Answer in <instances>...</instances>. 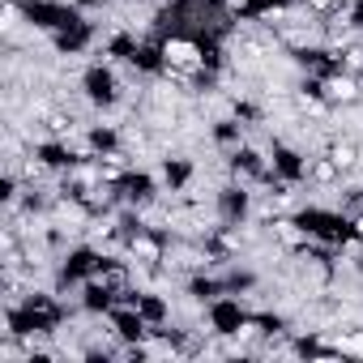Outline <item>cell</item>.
<instances>
[{
    "label": "cell",
    "instance_id": "obj_3",
    "mask_svg": "<svg viewBox=\"0 0 363 363\" xmlns=\"http://www.w3.org/2000/svg\"><path fill=\"white\" fill-rule=\"evenodd\" d=\"M90 99H111V77L107 73H90Z\"/></svg>",
    "mask_w": 363,
    "mask_h": 363
},
{
    "label": "cell",
    "instance_id": "obj_4",
    "mask_svg": "<svg viewBox=\"0 0 363 363\" xmlns=\"http://www.w3.org/2000/svg\"><path fill=\"white\" fill-rule=\"evenodd\" d=\"M333 167H354V145H333Z\"/></svg>",
    "mask_w": 363,
    "mask_h": 363
},
{
    "label": "cell",
    "instance_id": "obj_1",
    "mask_svg": "<svg viewBox=\"0 0 363 363\" xmlns=\"http://www.w3.org/2000/svg\"><path fill=\"white\" fill-rule=\"evenodd\" d=\"M162 60L175 73H193V69H201V48L189 43V39H167L162 43Z\"/></svg>",
    "mask_w": 363,
    "mask_h": 363
},
{
    "label": "cell",
    "instance_id": "obj_2",
    "mask_svg": "<svg viewBox=\"0 0 363 363\" xmlns=\"http://www.w3.org/2000/svg\"><path fill=\"white\" fill-rule=\"evenodd\" d=\"M133 257H141L145 265H158V261H162V248H158L154 240H145V235H137V240H133Z\"/></svg>",
    "mask_w": 363,
    "mask_h": 363
}]
</instances>
